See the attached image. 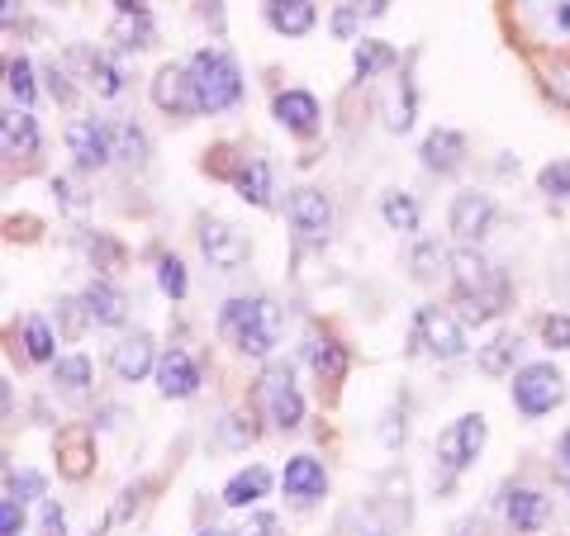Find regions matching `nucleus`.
Instances as JSON below:
<instances>
[{
    "instance_id": "1",
    "label": "nucleus",
    "mask_w": 570,
    "mask_h": 536,
    "mask_svg": "<svg viewBox=\"0 0 570 536\" xmlns=\"http://www.w3.org/2000/svg\"><path fill=\"white\" fill-rule=\"evenodd\" d=\"M452 295H456V314H461V324H471V328H485L494 324L499 314L513 304V285L509 276L499 271L494 261H485L475 252V247H456L452 252Z\"/></svg>"
},
{
    "instance_id": "2",
    "label": "nucleus",
    "mask_w": 570,
    "mask_h": 536,
    "mask_svg": "<svg viewBox=\"0 0 570 536\" xmlns=\"http://www.w3.org/2000/svg\"><path fill=\"white\" fill-rule=\"evenodd\" d=\"M281 328H285V314L266 295H234L219 304V332L243 356H253V361H266L281 347Z\"/></svg>"
},
{
    "instance_id": "3",
    "label": "nucleus",
    "mask_w": 570,
    "mask_h": 536,
    "mask_svg": "<svg viewBox=\"0 0 570 536\" xmlns=\"http://www.w3.org/2000/svg\"><path fill=\"white\" fill-rule=\"evenodd\" d=\"M186 67H190L195 96H200V115H228V110H238V105L247 100L243 71L224 48H195Z\"/></svg>"
},
{
    "instance_id": "4",
    "label": "nucleus",
    "mask_w": 570,
    "mask_h": 536,
    "mask_svg": "<svg viewBox=\"0 0 570 536\" xmlns=\"http://www.w3.org/2000/svg\"><path fill=\"white\" fill-rule=\"evenodd\" d=\"M485 437H490V423L480 414H461L456 423L442 427L438 446H433V485H438V494H452V485L475 466L480 451H485Z\"/></svg>"
},
{
    "instance_id": "5",
    "label": "nucleus",
    "mask_w": 570,
    "mask_h": 536,
    "mask_svg": "<svg viewBox=\"0 0 570 536\" xmlns=\"http://www.w3.org/2000/svg\"><path fill=\"white\" fill-rule=\"evenodd\" d=\"M509 399H513V408H519V418L538 423V418L551 414V408L566 404V375L551 361H528V366L513 370Z\"/></svg>"
},
{
    "instance_id": "6",
    "label": "nucleus",
    "mask_w": 570,
    "mask_h": 536,
    "mask_svg": "<svg viewBox=\"0 0 570 536\" xmlns=\"http://www.w3.org/2000/svg\"><path fill=\"white\" fill-rule=\"evenodd\" d=\"M285 219L295 234V252H324L333 242V200L314 186H295L285 195Z\"/></svg>"
},
{
    "instance_id": "7",
    "label": "nucleus",
    "mask_w": 570,
    "mask_h": 536,
    "mask_svg": "<svg viewBox=\"0 0 570 536\" xmlns=\"http://www.w3.org/2000/svg\"><path fill=\"white\" fill-rule=\"evenodd\" d=\"M67 152H71V162H77V171H86V176L105 171L119 157V123L96 119V115L71 119L67 123Z\"/></svg>"
},
{
    "instance_id": "8",
    "label": "nucleus",
    "mask_w": 570,
    "mask_h": 536,
    "mask_svg": "<svg viewBox=\"0 0 570 536\" xmlns=\"http://www.w3.org/2000/svg\"><path fill=\"white\" fill-rule=\"evenodd\" d=\"M433 356V361H461L466 356V332L452 314H442L438 304H423L409 328V356Z\"/></svg>"
},
{
    "instance_id": "9",
    "label": "nucleus",
    "mask_w": 570,
    "mask_h": 536,
    "mask_svg": "<svg viewBox=\"0 0 570 536\" xmlns=\"http://www.w3.org/2000/svg\"><path fill=\"white\" fill-rule=\"evenodd\" d=\"M257 404H262V414L272 418L276 433H295V427L305 423V395H299V385H295L291 361L266 366V375L257 380Z\"/></svg>"
},
{
    "instance_id": "10",
    "label": "nucleus",
    "mask_w": 570,
    "mask_h": 536,
    "mask_svg": "<svg viewBox=\"0 0 570 536\" xmlns=\"http://www.w3.org/2000/svg\"><path fill=\"white\" fill-rule=\"evenodd\" d=\"M195 242H200V252L214 271H243L247 257H253L247 234L228 219H219V214H195Z\"/></svg>"
},
{
    "instance_id": "11",
    "label": "nucleus",
    "mask_w": 570,
    "mask_h": 536,
    "mask_svg": "<svg viewBox=\"0 0 570 536\" xmlns=\"http://www.w3.org/2000/svg\"><path fill=\"white\" fill-rule=\"evenodd\" d=\"M67 67L81 71V81L91 86L100 100H115L129 91V71H124L119 52H105V48H91V43H71L67 48Z\"/></svg>"
},
{
    "instance_id": "12",
    "label": "nucleus",
    "mask_w": 570,
    "mask_h": 536,
    "mask_svg": "<svg viewBox=\"0 0 570 536\" xmlns=\"http://www.w3.org/2000/svg\"><path fill=\"white\" fill-rule=\"evenodd\" d=\"M494 224H499V205L485 190H461L452 200V209H448V228H452V238L461 247H480L494 234Z\"/></svg>"
},
{
    "instance_id": "13",
    "label": "nucleus",
    "mask_w": 570,
    "mask_h": 536,
    "mask_svg": "<svg viewBox=\"0 0 570 536\" xmlns=\"http://www.w3.org/2000/svg\"><path fill=\"white\" fill-rule=\"evenodd\" d=\"M148 96H153L157 110H163L167 119H176V123H186V119L200 115V96H195L190 67H181V62L157 67V77H153V86H148Z\"/></svg>"
},
{
    "instance_id": "14",
    "label": "nucleus",
    "mask_w": 570,
    "mask_h": 536,
    "mask_svg": "<svg viewBox=\"0 0 570 536\" xmlns=\"http://www.w3.org/2000/svg\"><path fill=\"white\" fill-rule=\"evenodd\" d=\"M52 460H58V475L81 485L86 475L96 470V427L91 423H67L52 437Z\"/></svg>"
},
{
    "instance_id": "15",
    "label": "nucleus",
    "mask_w": 570,
    "mask_h": 536,
    "mask_svg": "<svg viewBox=\"0 0 570 536\" xmlns=\"http://www.w3.org/2000/svg\"><path fill=\"white\" fill-rule=\"evenodd\" d=\"M281 494H285V504L291 508H314V504H324V494H328V470H324V460L309 456V451H299L285 460V470H281Z\"/></svg>"
},
{
    "instance_id": "16",
    "label": "nucleus",
    "mask_w": 570,
    "mask_h": 536,
    "mask_svg": "<svg viewBox=\"0 0 570 536\" xmlns=\"http://www.w3.org/2000/svg\"><path fill=\"white\" fill-rule=\"evenodd\" d=\"M471 162V142L461 129H433L423 138V148H419V167L428 176H438V181H452V176Z\"/></svg>"
},
{
    "instance_id": "17",
    "label": "nucleus",
    "mask_w": 570,
    "mask_h": 536,
    "mask_svg": "<svg viewBox=\"0 0 570 536\" xmlns=\"http://www.w3.org/2000/svg\"><path fill=\"white\" fill-rule=\"evenodd\" d=\"M272 115H276L281 129L291 138H299V142L318 138V129H324V110H318V100L309 91H299V86H285V91L272 96Z\"/></svg>"
},
{
    "instance_id": "18",
    "label": "nucleus",
    "mask_w": 570,
    "mask_h": 536,
    "mask_svg": "<svg viewBox=\"0 0 570 536\" xmlns=\"http://www.w3.org/2000/svg\"><path fill=\"white\" fill-rule=\"evenodd\" d=\"M153 380H157V395L163 399H195L205 375H200V361H195L186 347H167L163 356H157Z\"/></svg>"
},
{
    "instance_id": "19",
    "label": "nucleus",
    "mask_w": 570,
    "mask_h": 536,
    "mask_svg": "<svg viewBox=\"0 0 570 536\" xmlns=\"http://www.w3.org/2000/svg\"><path fill=\"white\" fill-rule=\"evenodd\" d=\"M0 138H6V162L10 167L14 162H20V171L39 167L43 133H39V119L29 115V105H20V110H6V119H0Z\"/></svg>"
},
{
    "instance_id": "20",
    "label": "nucleus",
    "mask_w": 570,
    "mask_h": 536,
    "mask_svg": "<svg viewBox=\"0 0 570 536\" xmlns=\"http://www.w3.org/2000/svg\"><path fill=\"white\" fill-rule=\"evenodd\" d=\"M110 370H115V380L124 385H138V380H148V375L157 370V347H153V337L148 332H124L115 351H110Z\"/></svg>"
},
{
    "instance_id": "21",
    "label": "nucleus",
    "mask_w": 570,
    "mask_h": 536,
    "mask_svg": "<svg viewBox=\"0 0 570 536\" xmlns=\"http://www.w3.org/2000/svg\"><path fill=\"white\" fill-rule=\"evenodd\" d=\"M299 356H305V366L314 370V380L324 385V389H337V385L347 380L352 351H347V343H337V337H328V332H314Z\"/></svg>"
},
{
    "instance_id": "22",
    "label": "nucleus",
    "mask_w": 570,
    "mask_h": 536,
    "mask_svg": "<svg viewBox=\"0 0 570 536\" xmlns=\"http://www.w3.org/2000/svg\"><path fill=\"white\" fill-rule=\"evenodd\" d=\"M228 186H234L238 200L253 205V209H272L276 205V171L257 152H243V162H238V171H234V181Z\"/></svg>"
},
{
    "instance_id": "23",
    "label": "nucleus",
    "mask_w": 570,
    "mask_h": 536,
    "mask_svg": "<svg viewBox=\"0 0 570 536\" xmlns=\"http://www.w3.org/2000/svg\"><path fill=\"white\" fill-rule=\"evenodd\" d=\"M81 304H86V314H91V324H96V328H124V324H129V299H124L119 285H115V280H105V276H91V280H86Z\"/></svg>"
},
{
    "instance_id": "24",
    "label": "nucleus",
    "mask_w": 570,
    "mask_h": 536,
    "mask_svg": "<svg viewBox=\"0 0 570 536\" xmlns=\"http://www.w3.org/2000/svg\"><path fill=\"white\" fill-rule=\"evenodd\" d=\"M262 20L281 39H305L318 24V10H314V0H262Z\"/></svg>"
},
{
    "instance_id": "25",
    "label": "nucleus",
    "mask_w": 570,
    "mask_h": 536,
    "mask_svg": "<svg viewBox=\"0 0 570 536\" xmlns=\"http://www.w3.org/2000/svg\"><path fill=\"white\" fill-rule=\"evenodd\" d=\"M10 356H20V361H33V366H52L58 361V332H52L48 318L29 314L20 332L10 337Z\"/></svg>"
},
{
    "instance_id": "26",
    "label": "nucleus",
    "mask_w": 570,
    "mask_h": 536,
    "mask_svg": "<svg viewBox=\"0 0 570 536\" xmlns=\"http://www.w3.org/2000/svg\"><path fill=\"white\" fill-rule=\"evenodd\" d=\"M71 242H77V252L96 266V271H124V261H129V247H124L115 234H100V228H77L71 234Z\"/></svg>"
},
{
    "instance_id": "27",
    "label": "nucleus",
    "mask_w": 570,
    "mask_h": 536,
    "mask_svg": "<svg viewBox=\"0 0 570 536\" xmlns=\"http://www.w3.org/2000/svg\"><path fill=\"white\" fill-rule=\"evenodd\" d=\"M48 375H52V389H58L62 399H86L96 389V366H91V356H81V351L58 356V361L48 366Z\"/></svg>"
},
{
    "instance_id": "28",
    "label": "nucleus",
    "mask_w": 570,
    "mask_h": 536,
    "mask_svg": "<svg viewBox=\"0 0 570 536\" xmlns=\"http://www.w3.org/2000/svg\"><path fill=\"white\" fill-rule=\"evenodd\" d=\"M504 517L513 532H542L551 517V498L542 489H509L504 494Z\"/></svg>"
},
{
    "instance_id": "29",
    "label": "nucleus",
    "mask_w": 570,
    "mask_h": 536,
    "mask_svg": "<svg viewBox=\"0 0 570 536\" xmlns=\"http://www.w3.org/2000/svg\"><path fill=\"white\" fill-rule=\"evenodd\" d=\"M523 347H528V343H523L519 332H494L490 343L475 351V370L490 375V380H504V375H513V366H519Z\"/></svg>"
},
{
    "instance_id": "30",
    "label": "nucleus",
    "mask_w": 570,
    "mask_h": 536,
    "mask_svg": "<svg viewBox=\"0 0 570 536\" xmlns=\"http://www.w3.org/2000/svg\"><path fill=\"white\" fill-rule=\"evenodd\" d=\"M272 485H276V475L266 470V466H247V470H238V475L224 485L219 504H224V508H257L262 498L272 494Z\"/></svg>"
},
{
    "instance_id": "31",
    "label": "nucleus",
    "mask_w": 570,
    "mask_h": 536,
    "mask_svg": "<svg viewBox=\"0 0 570 536\" xmlns=\"http://www.w3.org/2000/svg\"><path fill=\"white\" fill-rule=\"evenodd\" d=\"M414 119H419V81H414V71H400L395 77V91H390L385 100V129L390 133H409L414 129Z\"/></svg>"
},
{
    "instance_id": "32",
    "label": "nucleus",
    "mask_w": 570,
    "mask_h": 536,
    "mask_svg": "<svg viewBox=\"0 0 570 536\" xmlns=\"http://www.w3.org/2000/svg\"><path fill=\"white\" fill-rule=\"evenodd\" d=\"M390 67H400V52L395 48L381 43V39H356V48H352L356 81H376V77H385Z\"/></svg>"
},
{
    "instance_id": "33",
    "label": "nucleus",
    "mask_w": 570,
    "mask_h": 536,
    "mask_svg": "<svg viewBox=\"0 0 570 536\" xmlns=\"http://www.w3.org/2000/svg\"><path fill=\"white\" fill-rule=\"evenodd\" d=\"M110 39H115L119 58H138V52L157 48V24H153V14H148V20H124V14H119V24L110 29Z\"/></svg>"
},
{
    "instance_id": "34",
    "label": "nucleus",
    "mask_w": 570,
    "mask_h": 536,
    "mask_svg": "<svg viewBox=\"0 0 570 536\" xmlns=\"http://www.w3.org/2000/svg\"><path fill=\"white\" fill-rule=\"evenodd\" d=\"M381 219L385 228H395V234H419V200L409 190H385L381 195Z\"/></svg>"
},
{
    "instance_id": "35",
    "label": "nucleus",
    "mask_w": 570,
    "mask_h": 536,
    "mask_svg": "<svg viewBox=\"0 0 570 536\" xmlns=\"http://www.w3.org/2000/svg\"><path fill=\"white\" fill-rule=\"evenodd\" d=\"M119 162L134 167V171H142L153 162V138L138 119H119Z\"/></svg>"
},
{
    "instance_id": "36",
    "label": "nucleus",
    "mask_w": 570,
    "mask_h": 536,
    "mask_svg": "<svg viewBox=\"0 0 570 536\" xmlns=\"http://www.w3.org/2000/svg\"><path fill=\"white\" fill-rule=\"evenodd\" d=\"M442 271H452V257H448V247H442V242H433V238H428V242H419V247H414V257H409V276H414L419 285H433Z\"/></svg>"
},
{
    "instance_id": "37",
    "label": "nucleus",
    "mask_w": 570,
    "mask_h": 536,
    "mask_svg": "<svg viewBox=\"0 0 570 536\" xmlns=\"http://www.w3.org/2000/svg\"><path fill=\"white\" fill-rule=\"evenodd\" d=\"M52 324H58V337L62 343H81V332L91 328V314H86L81 295H62L58 309H52Z\"/></svg>"
},
{
    "instance_id": "38",
    "label": "nucleus",
    "mask_w": 570,
    "mask_h": 536,
    "mask_svg": "<svg viewBox=\"0 0 570 536\" xmlns=\"http://www.w3.org/2000/svg\"><path fill=\"white\" fill-rule=\"evenodd\" d=\"M157 290H163L171 304H181L190 280H186V261L176 252H157Z\"/></svg>"
},
{
    "instance_id": "39",
    "label": "nucleus",
    "mask_w": 570,
    "mask_h": 536,
    "mask_svg": "<svg viewBox=\"0 0 570 536\" xmlns=\"http://www.w3.org/2000/svg\"><path fill=\"white\" fill-rule=\"evenodd\" d=\"M538 190L551 205H570V157H557V162H547L538 171Z\"/></svg>"
},
{
    "instance_id": "40",
    "label": "nucleus",
    "mask_w": 570,
    "mask_h": 536,
    "mask_svg": "<svg viewBox=\"0 0 570 536\" xmlns=\"http://www.w3.org/2000/svg\"><path fill=\"white\" fill-rule=\"evenodd\" d=\"M6 91L20 100V105L39 100V81H33V62H29V58H10V62H6Z\"/></svg>"
},
{
    "instance_id": "41",
    "label": "nucleus",
    "mask_w": 570,
    "mask_h": 536,
    "mask_svg": "<svg viewBox=\"0 0 570 536\" xmlns=\"http://www.w3.org/2000/svg\"><path fill=\"white\" fill-rule=\"evenodd\" d=\"M238 162H243V148H238V142H214V148L205 152V162H200V167L214 176V181H234Z\"/></svg>"
},
{
    "instance_id": "42",
    "label": "nucleus",
    "mask_w": 570,
    "mask_h": 536,
    "mask_svg": "<svg viewBox=\"0 0 570 536\" xmlns=\"http://www.w3.org/2000/svg\"><path fill=\"white\" fill-rule=\"evenodd\" d=\"M6 494L14 498H24V504H43V494H48V479L39 470H6Z\"/></svg>"
},
{
    "instance_id": "43",
    "label": "nucleus",
    "mask_w": 570,
    "mask_h": 536,
    "mask_svg": "<svg viewBox=\"0 0 570 536\" xmlns=\"http://www.w3.org/2000/svg\"><path fill=\"white\" fill-rule=\"evenodd\" d=\"M262 437V423H257V414H228L224 418V446H234V451H243V446H253Z\"/></svg>"
},
{
    "instance_id": "44",
    "label": "nucleus",
    "mask_w": 570,
    "mask_h": 536,
    "mask_svg": "<svg viewBox=\"0 0 570 536\" xmlns=\"http://www.w3.org/2000/svg\"><path fill=\"white\" fill-rule=\"evenodd\" d=\"M328 29H333V39H362V33H356L362 29V0H337Z\"/></svg>"
},
{
    "instance_id": "45",
    "label": "nucleus",
    "mask_w": 570,
    "mask_h": 536,
    "mask_svg": "<svg viewBox=\"0 0 570 536\" xmlns=\"http://www.w3.org/2000/svg\"><path fill=\"white\" fill-rule=\"evenodd\" d=\"M43 86H48V96L58 100L62 110H71V105H77V86H71V71H67V67L48 62V67H43Z\"/></svg>"
},
{
    "instance_id": "46",
    "label": "nucleus",
    "mask_w": 570,
    "mask_h": 536,
    "mask_svg": "<svg viewBox=\"0 0 570 536\" xmlns=\"http://www.w3.org/2000/svg\"><path fill=\"white\" fill-rule=\"evenodd\" d=\"M538 6H542V29L551 39L570 43V0H538Z\"/></svg>"
},
{
    "instance_id": "47",
    "label": "nucleus",
    "mask_w": 570,
    "mask_h": 536,
    "mask_svg": "<svg viewBox=\"0 0 570 536\" xmlns=\"http://www.w3.org/2000/svg\"><path fill=\"white\" fill-rule=\"evenodd\" d=\"M538 332H542V347H551V351H570V314H542Z\"/></svg>"
},
{
    "instance_id": "48",
    "label": "nucleus",
    "mask_w": 570,
    "mask_h": 536,
    "mask_svg": "<svg viewBox=\"0 0 570 536\" xmlns=\"http://www.w3.org/2000/svg\"><path fill=\"white\" fill-rule=\"evenodd\" d=\"M153 489V479H138V485H129V489H124L119 494V504L110 508V517H115V523H129V517L142 508V494H148Z\"/></svg>"
},
{
    "instance_id": "49",
    "label": "nucleus",
    "mask_w": 570,
    "mask_h": 536,
    "mask_svg": "<svg viewBox=\"0 0 570 536\" xmlns=\"http://www.w3.org/2000/svg\"><path fill=\"white\" fill-rule=\"evenodd\" d=\"M24 532V498L6 494L0 498V536H20Z\"/></svg>"
},
{
    "instance_id": "50",
    "label": "nucleus",
    "mask_w": 570,
    "mask_h": 536,
    "mask_svg": "<svg viewBox=\"0 0 570 536\" xmlns=\"http://www.w3.org/2000/svg\"><path fill=\"white\" fill-rule=\"evenodd\" d=\"M52 200L67 205V209H86V205H91V195L71 181V176H52Z\"/></svg>"
},
{
    "instance_id": "51",
    "label": "nucleus",
    "mask_w": 570,
    "mask_h": 536,
    "mask_svg": "<svg viewBox=\"0 0 570 536\" xmlns=\"http://www.w3.org/2000/svg\"><path fill=\"white\" fill-rule=\"evenodd\" d=\"M409 437V418H404V408H390L385 423H381V441H385V451H400Z\"/></svg>"
},
{
    "instance_id": "52",
    "label": "nucleus",
    "mask_w": 570,
    "mask_h": 536,
    "mask_svg": "<svg viewBox=\"0 0 570 536\" xmlns=\"http://www.w3.org/2000/svg\"><path fill=\"white\" fill-rule=\"evenodd\" d=\"M39 536H67V513L52 504V498L39 504Z\"/></svg>"
},
{
    "instance_id": "53",
    "label": "nucleus",
    "mask_w": 570,
    "mask_h": 536,
    "mask_svg": "<svg viewBox=\"0 0 570 536\" xmlns=\"http://www.w3.org/2000/svg\"><path fill=\"white\" fill-rule=\"evenodd\" d=\"M6 238L10 242H39L43 234H39V219H33V214H20V219H14V214H10V219H6Z\"/></svg>"
},
{
    "instance_id": "54",
    "label": "nucleus",
    "mask_w": 570,
    "mask_h": 536,
    "mask_svg": "<svg viewBox=\"0 0 570 536\" xmlns=\"http://www.w3.org/2000/svg\"><path fill=\"white\" fill-rule=\"evenodd\" d=\"M115 10L124 20H148V6H142V0H115Z\"/></svg>"
},
{
    "instance_id": "55",
    "label": "nucleus",
    "mask_w": 570,
    "mask_h": 536,
    "mask_svg": "<svg viewBox=\"0 0 570 536\" xmlns=\"http://www.w3.org/2000/svg\"><path fill=\"white\" fill-rule=\"evenodd\" d=\"M557 466H561L566 485H570V427H566V433H561V441H557Z\"/></svg>"
},
{
    "instance_id": "56",
    "label": "nucleus",
    "mask_w": 570,
    "mask_h": 536,
    "mask_svg": "<svg viewBox=\"0 0 570 536\" xmlns=\"http://www.w3.org/2000/svg\"><path fill=\"white\" fill-rule=\"evenodd\" d=\"M200 14H205L209 24H214V33H224V6H219V0H205Z\"/></svg>"
},
{
    "instance_id": "57",
    "label": "nucleus",
    "mask_w": 570,
    "mask_h": 536,
    "mask_svg": "<svg viewBox=\"0 0 570 536\" xmlns=\"http://www.w3.org/2000/svg\"><path fill=\"white\" fill-rule=\"evenodd\" d=\"M24 6V0H6V6H0V10H6V24H14V10H20Z\"/></svg>"
},
{
    "instance_id": "58",
    "label": "nucleus",
    "mask_w": 570,
    "mask_h": 536,
    "mask_svg": "<svg viewBox=\"0 0 570 536\" xmlns=\"http://www.w3.org/2000/svg\"><path fill=\"white\" fill-rule=\"evenodd\" d=\"M390 10V0H366V14H385Z\"/></svg>"
},
{
    "instance_id": "59",
    "label": "nucleus",
    "mask_w": 570,
    "mask_h": 536,
    "mask_svg": "<svg viewBox=\"0 0 570 536\" xmlns=\"http://www.w3.org/2000/svg\"><path fill=\"white\" fill-rule=\"evenodd\" d=\"M195 536H234V532H228V527H200Z\"/></svg>"
},
{
    "instance_id": "60",
    "label": "nucleus",
    "mask_w": 570,
    "mask_h": 536,
    "mask_svg": "<svg viewBox=\"0 0 570 536\" xmlns=\"http://www.w3.org/2000/svg\"><path fill=\"white\" fill-rule=\"evenodd\" d=\"M362 536H390V532H385V527H381V523H371V527H366V532H362Z\"/></svg>"
},
{
    "instance_id": "61",
    "label": "nucleus",
    "mask_w": 570,
    "mask_h": 536,
    "mask_svg": "<svg viewBox=\"0 0 570 536\" xmlns=\"http://www.w3.org/2000/svg\"><path fill=\"white\" fill-rule=\"evenodd\" d=\"M110 527H115V517H105V523H100V527H96L91 536H105V532H110Z\"/></svg>"
},
{
    "instance_id": "62",
    "label": "nucleus",
    "mask_w": 570,
    "mask_h": 536,
    "mask_svg": "<svg viewBox=\"0 0 570 536\" xmlns=\"http://www.w3.org/2000/svg\"><path fill=\"white\" fill-rule=\"evenodd\" d=\"M566 96H570V91H566Z\"/></svg>"
}]
</instances>
